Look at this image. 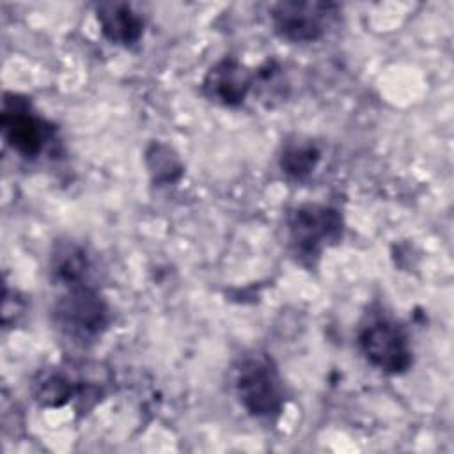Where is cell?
I'll list each match as a JSON object with an SVG mask.
<instances>
[{"label": "cell", "instance_id": "obj_1", "mask_svg": "<svg viewBox=\"0 0 454 454\" xmlns=\"http://www.w3.org/2000/svg\"><path fill=\"white\" fill-rule=\"evenodd\" d=\"M57 332L76 346L98 340L110 323V309L92 284L66 287L51 307Z\"/></svg>", "mask_w": 454, "mask_h": 454}, {"label": "cell", "instance_id": "obj_2", "mask_svg": "<svg viewBox=\"0 0 454 454\" xmlns=\"http://www.w3.org/2000/svg\"><path fill=\"white\" fill-rule=\"evenodd\" d=\"M289 245L296 257L314 262L325 247L335 245L342 236L340 213L325 204H301L286 218Z\"/></svg>", "mask_w": 454, "mask_h": 454}, {"label": "cell", "instance_id": "obj_3", "mask_svg": "<svg viewBox=\"0 0 454 454\" xmlns=\"http://www.w3.org/2000/svg\"><path fill=\"white\" fill-rule=\"evenodd\" d=\"M234 388L241 406L254 417L273 419L284 408V385L273 362L262 355L239 362Z\"/></svg>", "mask_w": 454, "mask_h": 454}, {"label": "cell", "instance_id": "obj_4", "mask_svg": "<svg viewBox=\"0 0 454 454\" xmlns=\"http://www.w3.org/2000/svg\"><path fill=\"white\" fill-rule=\"evenodd\" d=\"M358 346L372 367L388 374L408 371L413 360L406 332L387 317L369 319L358 332Z\"/></svg>", "mask_w": 454, "mask_h": 454}, {"label": "cell", "instance_id": "obj_5", "mask_svg": "<svg viewBox=\"0 0 454 454\" xmlns=\"http://www.w3.org/2000/svg\"><path fill=\"white\" fill-rule=\"evenodd\" d=\"M339 7L332 2H278L271 7V25L289 43H312L325 35Z\"/></svg>", "mask_w": 454, "mask_h": 454}, {"label": "cell", "instance_id": "obj_6", "mask_svg": "<svg viewBox=\"0 0 454 454\" xmlns=\"http://www.w3.org/2000/svg\"><path fill=\"white\" fill-rule=\"evenodd\" d=\"M0 124L5 142L23 158H37L51 137V126L20 94H5Z\"/></svg>", "mask_w": 454, "mask_h": 454}, {"label": "cell", "instance_id": "obj_7", "mask_svg": "<svg viewBox=\"0 0 454 454\" xmlns=\"http://www.w3.org/2000/svg\"><path fill=\"white\" fill-rule=\"evenodd\" d=\"M255 74L236 59H222L204 76L202 90L206 98L216 105L236 108L243 105Z\"/></svg>", "mask_w": 454, "mask_h": 454}, {"label": "cell", "instance_id": "obj_8", "mask_svg": "<svg viewBox=\"0 0 454 454\" xmlns=\"http://www.w3.org/2000/svg\"><path fill=\"white\" fill-rule=\"evenodd\" d=\"M87 380L76 378L60 367H44L37 371L30 383L34 401L43 408H62L76 395L92 392Z\"/></svg>", "mask_w": 454, "mask_h": 454}, {"label": "cell", "instance_id": "obj_9", "mask_svg": "<svg viewBox=\"0 0 454 454\" xmlns=\"http://www.w3.org/2000/svg\"><path fill=\"white\" fill-rule=\"evenodd\" d=\"M103 35L115 44L131 46L144 34V20L126 2H103L96 7Z\"/></svg>", "mask_w": 454, "mask_h": 454}, {"label": "cell", "instance_id": "obj_10", "mask_svg": "<svg viewBox=\"0 0 454 454\" xmlns=\"http://www.w3.org/2000/svg\"><path fill=\"white\" fill-rule=\"evenodd\" d=\"M92 262L83 247L73 241H59L50 255L51 280L62 287L90 284Z\"/></svg>", "mask_w": 454, "mask_h": 454}, {"label": "cell", "instance_id": "obj_11", "mask_svg": "<svg viewBox=\"0 0 454 454\" xmlns=\"http://www.w3.org/2000/svg\"><path fill=\"white\" fill-rule=\"evenodd\" d=\"M321 158L319 147L309 138H294L286 142L280 154L282 172L293 179L309 177Z\"/></svg>", "mask_w": 454, "mask_h": 454}]
</instances>
